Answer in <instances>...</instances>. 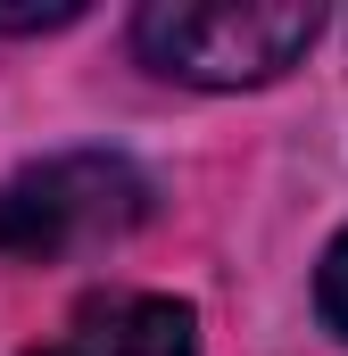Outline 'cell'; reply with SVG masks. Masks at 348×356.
Wrapping results in <instances>:
<instances>
[{"label": "cell", "instance_id": "cell-1", "mask_svg": "<svg viewBox=\"0 0 348 356\" xmlns=\"http://www.w3.org/2000/svg\"><path fill=\"white\" fill-rule=\"evenodd\" d=\"M324 33L315 0H158L133 17V50L174 83L241 91L299 67Z\"/></svg>", "mask_w": 348, "mask_h": 356}, {"label": "cell", "instance_id": "cell-2", "mask_svg": "<svg viewBox=\"0 0 348 356\" xmlns=\"http://www.w3.org/2000/svg\"><path fill=\"white\" fill-rule=\"evenodd\" d=\"M141 216H150V182L116 149H67V158H42L17 182H0V257L50 266L100 241H125Z\"/></svg>", "mask_w": 348, "mask_h": 356}, {"label": "cell", "instance_id": "cell-3", "mask_svg": "<svg viewBox=\"0 0 348 356\" xmlns=\"http://www.w3.org/2000/svg\"><path fill=\"white\" fill-rule=\"evenodd\" d=\"M84 356H199V323L182 298H108L91 307Z\"/></svg>", "mask_w": 348, "mask_h": 356}, {"label": "cell", "instance_id": "cell-4", "mask_svg": "<svg viewBox=\"0 0 348 356\" xmlns=\"http://www.w3.org/2000/svg\"><path fill=\"white\" fill-rule=\"evenodd\" d=\"M315 307H324V323L348 340V232L324 249V266H315Z\"/></svg>", "mask_w": 348, "mask_h": 356}, {"label": "cell", "instance_id": "cell-5", "mask_svg": "<svg viewBox=\"0 0 348 356\" xmlns=\"http://www.w3.org/2000/svg\"><path fill=\"white\" fill-rule=\"evenodd\" d=\"M84 17V0H50V8H0V33H58V25H75Z\"/></svg>", "mask_w": 348, "mask_h": 356}]
</instances>
